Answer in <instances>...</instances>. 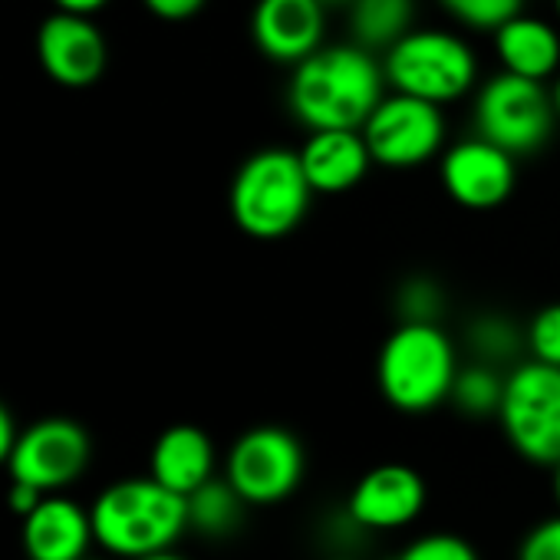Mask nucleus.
<instances>
[{
  "label": "nucleus",
  "mask_w": 560,
  "mask_h": 560,
  "mask_svg": "<svg viewBox=\"0 0 560 560\" xmlns=\"http://www.w3.org/2000/svg\"><path fill=\"white\" fill-rule=\"evenodd\" d=\"M37 57L50 80L60 86H90L106 70V40L96 24L77 14H54L40 24Z\"/></svg>",
  "instance_id": "obj_13"
},
{
  "label": "nucleus",
  "mask_w": 560,
  "mask_h": 560,
  "mask_svg": "<svg viewBox=\"0 0 560 560\" xmlns=\"http://www.w3.org/2000/svg\"><path fill=\"white\" fill-rule=\"evenodd\" d=\"M550 100H553V109H557V116H560V77H557V83H553V93H550Z\"/></svg>",
  "instance_id": "obj_34"
},
{
  "label": "nucleus",
  "mask_w": 560,
  "mask_h": 560,
  "mask_svg": "<svg viewBox=\"0 0 560 560\" xmlns=\"http://www.w3.org/2000/svg\"><path fill=\"white\" fill-rule=\"evenodd\" d=\"M553 100L544 83L498 73L475 96V132L508 155L537 152L553 132Z\"/></svg>",
  "instance_id": "obj_8"
},
{
  "label": "nucleus",
  "mask_w": 560,
  "mask_h": 560,
  "mask_svg": "<svg viewBox=\"0 0 560 560\" xmlns=\"http://www.w3.org/2000/svg\"><path fill=\"white\" fill-rule=\"evenodd\" d=\"M142 560H185V557H178L175 550H162V553H152V557H142Z\"/></svg>",
  "instance_id": "obj_33"
},
{
  "label": "nucleus",
  "mask_w": 560,
  "mask_h": 560,
  "mask_svg": "<svg viewBox=\"0 0 560 560\" xmlns=\"http://www.w3.org/2000/svg\"><path fill=\"white\" fill-rule=\"evenodd\" d=\"M218 468V448L211 442V435L198 425H168L149 455V478H155L162 488L188 498L198 488H205Z\"/></svg>",
  "instance_id": "obj_15"
},
{
  "label": "nucleus",
  "mask_w": 560,
  "mask_h": 560,
  "mask_svg": "<svg viewBox=\"0 0 560 560\" xmlns=\"http://www.w3.org/2000/svg\"><path fill=\"white\" fill-rule=\"evenodd\" d=\"M185 501H188V530L211 537V540L231 537L244 524V514H247L244 498L224 478H211L205 488H198Z\"/></svg>",
  "instance_id": "obj_20"
},
{
  "label": "nucleus",
  "mask_w": 560,
  "mask_h": 560,
  "mask_svg": "<svg viewBox=\"0 0 560 560\" xmlns=\"http://www.w3.org/2000/svg\"><path fill=\"white\" fill-rule=\"evenodd\" d=\"M498 425L530 465H560V370L524 360L508 370Z\"/></svg>",
  "instance_id": "obj_6"
},
{
  "label": "nucleus",
  "mask_w": 560,
  "mask_h": 560,
  "mask_svg": "<svg viewBox=\"0 0 560 560\" xmlns=\"http://www.w3.org/2000/svg\"><path fill=\"white\" fill-rule=\"evenodd\" d=\"M524 350H527V360L560 370V304H547L527 320Z\"/></svg>",
  "instance_id": "obj_26"
},
{
  "label": "nucleus",
  "mask_w": 560,
  "mask_h": 560,
  "mask_svg": "<svg viewBox=\"0 0 560 560\" xmlns=\"http://www.w3.org/2000/svg\"><path fill=\"white\" fill-rule=\"evenodd\" d=\"M468 347L478 363L501 370V363L524 350V334L501 314H481L468 324Z\"/></svg>",
  "instance_id": "obj_22"
},
{
  "label": "nucleus",
  "mask_w": 560,
  "mask_h": 560,
  "mask_svg": "<svg viewBox=\"0 0 560 560\" xmlns=\"http://www.w3.org/2000/svg\"><path fill=\"white\" fill-rule=\"evenodd\" d=\"M314 188L294 149H260L234 172L228 208L234 224L254 241H280L301 228Z\"/></svg>",
  "instance_id": "obj_4"
},
{
  "label": "nucleus",
  "mask_w": 560,
  "mask_h": 560,
  "mask_svg": "<svg viewBox=\"0 0 560 560\" xmlns=\"http://www.w3.org/2000/svg\"><path fill=\"white\" fill-rule=\"evenodd\" d=\"M373 165L383 168H419L432 162L445 145V116L439 106L393 93L386 96L366 126L360 129Z\"/></svg>",
  "instance_id": "obj_9"
},
{
  "label": "nucleus",
  "mask_w": 560,
  "mask_h": 560,
  "mask_svg": "<svg viewBox=\"0 0 560 560\" xmlns=\"http://www.w3.org/2000/svg\"><path fill=\"white\" fill-rule=\"evenodd\" d=\"M504 376L498 366H488V363H465L455 376V386H452V396L448 402L462 412V416H471V419H485V416H494L498 419V409H501V396H504Z\"/></svg>",
  "instance_id": "obj_21"
},
{
  "label": "nucleus",
  "mask_w": 560,
  "mask_h": 560,
  "mask_svg": "<svg viewBox=\"0 0 560 560\" xmlns=\"http://www.w3.org/2000/svg\"><path fill=\"white\" fill-rule=\"evenodd\" d=\"M494 50L504 73L544 83L560 67V34L540 18H514L494 31Z\"/></svg>",
  "instance_id": "obj_18"
},
{
  "label": "nucleus",
  "mask_w": 560,
  "mask_h": 560,
  "mask_svg": "<svg viewBox=\"0 0 560 560\" xmlns=\"http://www.w3.org/2000/svg\"><path fill=\"white\" fill-rule=\"evenodd\" d=\"M18 425H14V419H11V412L0 406V465H8L11 462V452H14V445H18Z\"/></svg>",
  "instance_id": "obj_30"
},
{
  "label": "nucleus",
  "mask_w": 560,
  "mask_h": 560,
  "mask_svg": "<svg viewBox=\"0 0 560 560\" xmlns=\"http://www.w3.org/2000/svg\"><path fill=\"white\" fill-rule=\"evenodd\" d=\"M396 314L399 324H442L445 314V291L432 277H409L396 291Z\"/></svg>",
  "instance_id": "obj_23"
},
{
  "label": "nucleus",
  "mask_w": 560,
  "mask_h": 560,
  "mask_svg": "<svg viewBox=\"0 0 560 560\" xmlns=\"http://www.w3.org/2000/svg\"><path fill=\"white\" fill-rule=\"evenodd\" d=\"M324 8H343V4H353V0H320Z\"/></svg>",
  "instance_id": "obj_35"
},
{
  "label": "nucleus",
  "mask_w": 560,
  "mask_h": 560,
  "mask_svg": "<svg viewBox=\"0 0 560 560\" xmlns=\"http://www.w3.org/2000/svg\"><path fill=\"white\" fill-rule=\"evenodd\" d=\"M412 0H353L350 27L363 50H393L406 34H412Z\"/></svg>",
  "instance_id": "obj_19"
},
{
  "label": "nucleus",
  "mask_w": 560,
  "mask_h": 560,
  "mask_svg": "<svg viewBox=\"0 0 560 560\" xmlns=\"http://www.w3.org/2000/svg\"><path fill=\"white\" fill-rule=\"evenodd\" d=\"M514 560H560V511L527 527Z\"/></svg>",
  "instance_id": "obj_27"
},
{
  "label": "nucleus",
  "mask_w": 560,
  "mask_h": 560,
  "mask_svg": "<svg viewBox=\"0 0 560 560\" xmlns=\"http://www.w3.org/2000/svg\"><path fill=\"white\" fill-rule=\"evenodd\" d=\"M145 8L162 21H188L205 8V0H145Z\"/></svg>",
  "instance_id": "obj_28"
},
{
  "label": "nucleus",
  "mask_w": 560,
  "mask_h": 560,
  "mask_svg": "<svg viewBox=\"0 0 560 560\" xmlns=\"http://www.w3.org/2000/svg\"><path fill=\"white\" fill-rule=\"evenodd\" d=\"M439 4L471 31H501L508 21L521 18L524 0H439Z\"/></svg>",
  "instance_id": "obj_25"
},
{
  "label": "nucleus",
  "mask_w": 560,
  "mask_h": 560,
  "mask_svg": "<svg viewBox=\"0 0 560 560\" xmlns=\"http://www.w3.org/2000/svg\"><path fill=\"white\" fill-rule=\"evenodd\" d=\"M429 504L425 478L402 462L366 468L347 494V521L366 534H393L419 521Z\"/></svg>",
  "instance_id": "obj_11"
},
{
  "label": "nucleus",
  "mask_w": 560,
  "mask_h": 560,
  "mask_svg": "<svg viewBox=\"0 0 560 560\" xmlns=\"http://www.w3.org/2000/svg\"><path fill=\"white\" fill-rule=\"evenodd\" d=\"M330 560H360V557H350V553H340V557H330Z\"/></svg>",
  "instance_id": "obj_36"
},
{
  "label": "nucleus",
  "mask_w": 560,
  "mask_h": 560,
  "mask_svg": "<svg viewBox=\"0 0 560 560\" xmlns=\"http://www.w3.org/2000/svg\"><path fill=\"white\" fill-rule=\"evenodd\" d=\"M93 445L80 422L73 419H40L18 435L11 452V481L40 488L44 494L73 485L90 465Z\"/></svg>",
  "instance_id": "obj_10"
},
{
  "label": "nucleus",
  "mask_w": 560,
  "mask_h": 560,
  "mask_svg": "<svg viewBox=\"0 0 560 560\" xmlns=\"http://www.w3.org/2000/svg\"><path fill=\"white\" fill-rule=\"evenodd\" d=\"M307 475V452L284 425H254L241 432L224 455V481L247 508L288 501Z\"/></svg>",
  "instance_id": "obj_7"
},
{
  "label": "nucleus",
  "mask_w": 560,
  "mask_h": 560,
  "mask_svg": "<svg viewBox=\"0 0 560 560\" xmlns=\"http://www.w3.org/2000/svg\"><path fill=\"white\" fill-rule=\"evenodd\" d=\"M439 178L455 205L468 211H491L511 198L517 168L514 155L485 142L481 136H471L442 152Z\"/></svg>",
  "instance_id": "obj_12"
},
{
  "label": "nucleus",
  "mask_w": 560,
  "mask_h": 560,
  "mask_svg": "<svg viewBox=\"0 0 560 560\" xmlns=\"http://www.w3.org/2000/svg\"><path fill=\"white\" fill-rule=\"evenodd\" d=\"M393 560H481L471 540L452 530H425L412 540H406Z\"/></svg>",
  "instance_id": "obj_24"
},
{
  "label": "nucleus",
  "mask_w": 560,
  "mask_h": 560,
  "mask_svg": "<svg viewBox=\"0 0 560 560\" xmlns=\"http://www.w3.org/2000/svg\"><path fill=\"white\" fill-rule=\"evenodd\" d=\"M550 471H553V478H550V491H553V501H557V508H560V465H553Z\"/></svg>",
  "instance_id": "obj_32"
},
{
  "label": "nucleus",
  "mask_w": 560,
  "mask_h": 560,
  "mask_svg": "<svg viewBox=\"0 0 560 560\" xmlns=\"http://www.w3.org/2000/svg\"><path fill=\"white\" fill-rule=\"evenodd\" d=\"M93 537L116 557L142 560L162 550L188 530V501L155 478H122L109 485L90 508Z\"/></svg>",
  "instance_id": "obj_2"
},
{
  "label": "nucleus",
  "mask_w": 560,
  "mask_h": 560,
  "mask_svg": "<svg viewBox=\"0 0 560 560\" xmlns=\"http://www.w3.org/2000/svg\"><path fill=\"white\" fill-rule=\"evenodd\" d=\"M44 498H47V494H44L40 488H34V485H24V481H11L8 504H11V511H14V514H21V517L34 514V511H37V504H40Z\"/></svg>",
  "instance_id": "obj_29"
},
{
  "label": "nucleus",
  "mask_w": 560,
  "mask_h": 560,
  "mask_svg": "<svg viewBox=\"0 0 560 560\" xmlns=\"http://www.w3.org/2000/svg\"><path fill=\"white\" fill-rule=\"evenodd\" d=\"M93 540L90 511L70 498L47 494L24 517V550L31 560H83Z\"/></svg>",
  "instance_id": "obj_17"
},
{
  "label": "nucleus",
  "mask_w": 560,
  "mask_h": 560,
  "mask_svg": "<svg viewBox=\"0 0 560 560\" xmlns=\"http://www.w3.org/2000/svg\"><path fill=\"white\" fill-rule=\"evenodd\" d=\"M106 0H57V8L63 14H77V18H86V14H96Z\"/></svg>",
  "instance_id": "obj_31"
},
{
  "label": "nucleus",
  "mask_w": 560,
  "mask_h": 560,
  "mask_svg": "<svg viewBox=\"0 0 560 560\" xmlns=\"http://www.w3.org/2000/svg\"><path fill=\"white\" fill-rule=\"evenodd\" d=\"M458 370V350L442 324H396L376 357V386L396 412L422 416L448 402Z\"/></svg>",
  "instance_id": "obj_3"
},
{
  "label": "nucleus",
  "mask_w": 560,
  "mask_h": 560,
  "mask_svg": "<svg viewBox=\"0 0 560 560\" xmlns=\"http://www.w3.org/2000/svg\"><path fill=\"white\" fill-rule=\"evenodd\" d=\"M386 83L402 93L445 106L471 93L478 80L475 50L448 31H412L383 60Z\"/></svg>",
  "instance_id": "obj_5"
},
{
  "label": "nucleus",
  "mask_w": 560,
  "mask_h": 560,
  "mask_svg": "<svg viewBox=\"0 0 560 560\" xmlns=\"http://www.w3.org/2000/svg\"><path fill=\"white\" fill-rule=\"evenodd\" d=\"M386 73L376 57L357 44L320 47L294 67L288 103L291 113L311 129H353L360 132L373 109L386 100Z\"/></svg>",
  "instance_id": "obj_1"
},
{
  "label": "nucleus",
  "mask_w": 560,
  "mask_h": 560,
  "mask_svg": "<svg viewBox=\"0 0 560 560\" xmlns=\"http://www.w3.org/2000/svg\"><path fill=\"white\" fill-rule=\"evenodd\" d=\"M324 11L320 0H257L250 18L257 50L277 63H304L320 50L327 27Z\"/></svg>",
  "instance_id": "obj_14"
},
{
  "label": "nucleus",
  "mask_w": 560,
  "mask_h": 560,
  "mask_svg": "<svg viewBox=\"0 0 560 560\" xmlns=\"http://www.w3.org/2000/svg\"><path fill=\"white\" fill-rule=\"evenodd\" d=\"M553 8H557V18H560V0H553Z\"/></svg>",
  "instance_id": "obj_37"
},
{
  "label": "nucleus",
  "mask_w": 560,
  "mask_h": 560,
  "mask_svg": "<svg viewBox=\"0 0 560 560\" xmlns=\"http://www.w3.org/2000/svg\"><path fill=\"white\" fill-rule=\"evenodd\" d=\"M298 155L314 195H343L357 188L373 165L363 132L353 129L311 132Z\"/></svg>",
  "instance_id": "obj_16"
}]
</instances>
